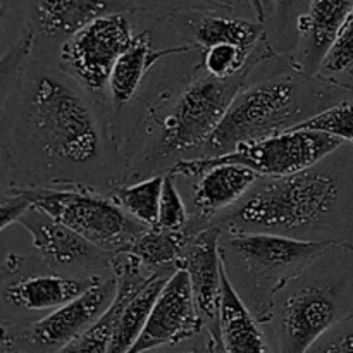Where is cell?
<instances>
[{
	"instance_id": "cell-1",
	"label": "cell",
	"mask_w": 353,
	"mask_h": 353,
	"mask_svg": "<svg viewBox=\"0 0 353 353\" xmlns=\"http://www.w3.org/2000/svg\"><path fill=\"white\" fill-rule=\"evenodd\" d=\"M97 102L61 68L31 55L2 78L3 188H86L110 195L128 179Z\"/></svg>"
},
{
	"instance_id": "cell-2",
	"label": "cell",
	"mask_w": 353,
	"mask_h": 353,
	"mask_svg": "<svg viewBox=\"0 0 353 353\" xmlns=\"http://www.w3.org/2000/svg\"><path fill=\"white\" fill-rule=\"evenodd\" d=\"M340 152L295 174L261 178L241 202L210 224L221 231L279 234L353 248L347 228L353 212V171Z\"/></svg>"
},
{
	"instance_id": "cell-3",
	"label": "cell",
	"mask_w": 353,
	"mask_h": 353,
	"mask_svg": "<svg viewBox=\"0 0 353 353\" xmlns=\"http://www.w3.org/2000/svg\"><path fill=\"white\" fill-rule=\"evenodd\" d=\"M348 93L317 76H303L290 62L276 76L262 78L240 90L199 157L226 155L241 145L295 130L347 99Z\"/></svg>"
},
{
	"instance_id": "cell-4",
	"label": "cell",
	"mask_w": 353,
	"mask_h": 353,
	"mask_svg": "<svg viewBox=\"0 0 353 353\" xmlns=\"http://www.w3.org/2000/svg\"><path fill=\"white\" fill-rule=\"evenodd\" d=\"M269 48L272 47L265 38L259 45L254 64L234 78L216 79L200 69L202 72L186 83L172 102L161 100L165 103V109L155 103L148 112L150 128H147L154 143L128 178L143 176L147 172H150V176H154L152 172L168 174L176 162L199 157L226 116L234 97L247 85L254 68Z\"/></svg>"
},
{
	"instance_id": "cell-5",
	"label": "cell",
	"mask_w": 353,
	"mask_h": 353,
	"mask_svg": "<svg viewBox=\"0 0 353 353\" xmlns=\"http://www.w3.org/2000/svg\"><path fill=\"white\" fill-rule=\"evenodd\" d=\"M333 247L343 245L223 231L219 248L231 286L255 319L265 324L283 288Z\"/></svg>"
},
{
	"instance_id": "cell-6",
	"label": "cell",
	"mask_w": 353,
	"mask_h": 353,
	"mask_svg": "<svg viewBox=\"0 0 353 353\" xmlns=\"http://www.w3.org/2000/svg\"><path fill=\"white\" fill-rule=\"evenodd\" d=\"M324 255L276 299L269 323L274 324L278 353H309L324 334L347 319L343 281L327 271Z\"/></svg>"
},
{
	"instance_id": "cell-7",
	"label": "cell",
	"mask_w": 353,
	"mask_h": 353,
	"mask_svg": "<svg viewBox=\"0 0 353 353\" xmlns=\"http://www.w3.org/2000/svg\"><path fill=\"white\" fill-rule=\"evenodd\" d=\"M9 188L109 254L126 248L147 230L107 193L86 188Z\"/></svg>"
},
{
	"instance_id": "cell-8",
	"label": "cell",
	"mask_w": 353,
	"mask_h": 353,
	"mask_svg": "<svg viewBox=\"0 0 353 353\" xmlns=\"http://www.w3.org/2000/svg\"><path fill=\"white\" fill-rule=\"evenodd\" d=\"M343 141L327 133L312 130H292L216 157L185 159L172 165L168 174L199 178L207 169L219 164H240L261 178H281L312 168L343 147Z\"/></svg>"
},
{
	"instance_id": "cell-9",
	"label": "cell",
	"mask_w": 353,
	"mask_h": 353,
	"mask_svg": "<svg viewBox=\"0 0 353 353\" xmlns=\"http://www.w3.org/2000/svg\"><path fill=\"white\" fill-rule=\"evenodd\" d=\"M131 12L103 16L59 47L57 65L97 102L109 100V81L121 55L133 43Z\"/></svg>"
},
{
	"instance_id": "cell-10",
	"label": "cell",
	"mask_w": 353,
	"mask_h": 353,
	"mask_svg": "<svg viewBox=\"0 0 353 353\" xmlns=\"http://www.w3.org/2000/svg\"><path fill=\"white\" fill-rule=\"evenodd\" d=\"M116 278L100 276L95 285L76 296L61 309L34 321L23 331L12 334L3 331L6 352L21 350L26 353H59L71 341L81 336L103 316L116 296Z\"/></svg>"
},
{
	"instance_id": "cell-11",
	"label": "cell",
	"mask_w": 353,
	"mask_h": 353,
	"mask_svg": "<svg viewBox=\"0 0 353 353\" xmlns=\"http://www.w3.org/2000/svg\"><path fill=\"white\" fill-rule=\"evenodd\" d=\"M17 224L28 231L31 245L45 268L57 274L95 276L103 269H110L112 254L99 248L34 205Z\"/></svg>"
},
{
	"instance_id": "cell-12",
	"label": "cell",
	"mask_w": 353,
	"mask_h": 353,
	"mask_svg": "<svg viewBox=\"0 0 353 353\" xmlns=\"http://www.w3.org/2000/svg\"><path fill=\"white\" fill-rule=\"evenodd\" d=\"M203 327L188 272L178 269L162 288L147 326L130 353H147L164 345L181 343Z\"/></svg>"
},
{
	"instance_id": "cell-13",
	"label": "cell",
	"mask_w": 353,
	"mask_h": 353,
	"mask_svg": "<svg viewBox=\"0 0 353 353\" xmlns=\"http://www.w3.org/2000/svg\"><path fill=\"white\" fill-rule=\"evenodd\" d=\"M172 30L181 38V45L203 52L219 43H231L247 52H255L259 45L268 38L265 24L252 17L236 14H219L212 9L186 7L169 12L164 17Z\"/></svg>"
},
{
	"instance_id": "cell-14",
	"label": "cell",
	"mask_w": 353,
	"mask_h": 353,
	"mask_svg": "<svg viewBox=\"0 0 353 353\" xmlns=\"http://www.w3.org/2000/svg\"><path fill=\"white\" fill-rule=\"evenodd\" d=\"M26 26L47 40L68 41L95 19L110 14L138 12L137 0H19Z\"/></svg>"
},
{
	"instance_id": "cell-15",
	"label": "cell",
	"mask_w": 353,
	"mask_h": 353,
	"mask_svg": "<svg viewBox=\"0 0 353 353\" xmlns=\"http://www.w3.org/2000/svg\"><path fill=\"white\" fill-rule=\"evenodd\" d=\"M353 14V0H309L296 23V40L288 55L293 69L316 78L334 40Z\"/></svg>"
},
{
	"instance_id": "cell-16",
	"label": "cell",
	"mask_w": 353,
	"mask_h": 353,
	"mask_svg": "<svg viewBox=\"0 0 353 353\" xmlns=\"http://www.w3.org/2000/svg\"><path fill=\"white\" fill-rule=\"evenodd\" d=\"M221 234L217 226H207L190 236L181 261L188 272L196 309L209 331L219 330L221 290H223V259Z\"/></svg>"
},
{
	"instance_id": "cell-17",
	"label": "cell",
	"mask_w": 353,
	"mask_h": 353,
	"mask_svg": "<svg viewBox=\"0 0 353 353\" xmlns=\"http://www.w3.org/2000/svg\"><path fill=\"white\" fill-rule=\"evenodd\" d=\"M261 179L257 172L240 164H219L207 169L199 176L192 190L193 214L188 233L209 226L219 214L231 209L248 195L255 183Z\"/></svg>"
},
{
	"instance_id": "cell-18",
	"label": "cell",
	"mask_w": 353,
	"mask_h": 353,
	"mask_svg": "<svg viewBox=\"0 0 353 353\" xmlns=\"http://www.w3.org/2000/svg\"><path fill=\"white\" fill-rule=\"evenodd\" d=\"M110 271L116 278L117 290L114 302L109 309L103 312V316L93 324L92 327L85 331L81 336L68 345L64 350L59 353H109L110 343H112L114 330L123 314L124 307L130 303V300L140 292L145 283L150 279V272L140 264L134 255L130 252L119 250L114 252L110 257Z\"/></svg>"
},
{
	"instance_id": "cell-19",
	"label": "cell",
	"mask_w": 353,
	"mask_h": 353,
	"mask_svg": "<svg viewBox=\"0 0 353 353\" xmlns=\"http://www.w3.org/2000/svg\"><path fill=\"white\" fill-rule=\"evenodd\" d=\"M102 274H28L3 279L2 300L7 309L23 312H54L95 285ZM14 278V276H10Z\"/></svg>"
},
{
	"instance_id": "cell-20",
	"label": "cell",
	"mask_w": 353,
	"mask_h": 353,
	"mask_svg": "<svg viewBox=\"0 0 353 353\" xmlns=\"http://www.w3.org/2000/svg\"><path fill=\"white\" fill-rule=\"evenodd\" d=\"M196 52L188 45H174V47L154 48L152 47V30H143L137 33L133 43L116 62L109 81V102L116 112L126 107L138 93L141 81L147 72L157 64L161 59L172 57Z\"/></svg>"
},
{
	"instance_id": "cell-21",
	"label": "cell",
	"mask_w": 353,
	"mask_h": 353,
	"mask_svg": "<svg viewBox=\"0 0 353 353\" xmlns=\"http://www.w3.org/2000/svg\"><path fill=\"white\" fill-rule=\"evenodd\" d=\"M221 341L226 353H269L268 341L261 323L247 309L231 286L223 265V290H221L219 314Z\"/></svg>"
},
{
	"instance_id": "cell-22",
	"label": "cell",
	"mask_w": 353,
	"mask_h": 353,
	"mask_svg": "<svg viewBox=\"0 0 353 353\" xmlns=\"http://www.w3.org/2000/svg\"><path fill=\"white\" fill-rule=\"evenodd\" d=\"M190 236L192 234L188 231H165L157 226L147 228L123 250L134 255L150 274L161 271L176 272L181 269L183 254Z\"/></svg>"
},
{
	"instance_id": "cell-23",
	"label": "cell",
	"mask_w": 353,
	"mask_h": 353,
	"mask_svg": "<svg viewBox=\"0 0 353 353\" xmlns=\"http://www.w3.org/2000/svg\"><path fill=\"white\" fill-rule=\"evenodd\" d=\"M172 274H174L172 271L154 272L150 279L145 283L143 288L130 300L116 324L109 353H130L138 338L143 333L152 309H154L162 288Z\"/></svg>"
},
{
	"instance_id": "cell-24",
	"label": "cell",
	"mask_w": 353,
	"mask_h": 353,
	"mask_svg": "<svg viewBox=\"0 0 353 353\" xmlns=\"http://www.w3.org/2000/svg\"><path fill=\"white\" fill-rule=\"evenodd\" d=\"M164 179L165 174H155L131 185H119L110 192V196L145 228H155L159 223Z\"/></svg>"
},
{
	"instance_id": "cell-25",
	"label": "cell",
	"mask_w": 353,
	"mask_h": 353,
	"mask_svg": "<svg viewBox=\"0 0 353 353\" xmlns=\"http://www.w3.org/2000/svg\"><path fill=\"white\" fill-rule=\"evenodd\" d=\"M309 0H265V33L272 50L292 54L296 40V23L305 12Z\"/></svg>"
},
{
	"instance_id": "cell-26",
	"label": "cell",
	"mask_w": 353,
	"mask_h": 353,
	"mask_svg": "<svg viewBox=\"0 0 353 353\" xmlns=\"http://www.w3.org/2000/svg\"><path fill=\"white\" fill-rule=\"evenodd\" d=\"M317 78L353 93V14L324 57Z\"/></svg>"
},
{
	"instance_id": "cell-27",
	"label": "cell",
	"mask_w": 353,
	"mask_h": 353,
	"mask_svg": "<svg viewBox=\"0 0 353 353\" xmlns=\"http://www.w3.org/2000/svg\"><path fill=\"white\" fill-rule=\"evenodd\" d=\"M295 130L321 131L353 147V99H345L334 103L333 107L305 121Z\"/></svg>"
},
{
	"instance_id": "cell-28",
	"label": "cell",
	"mask_w": 353,
	"mask_h": 353,
	"mask_svg": "<svg viewBox=\"0 0 353 353\" xmlns=\"http://www.w3.org/2000/svg\"><path fill=\"white\" fill-rule=\"evenodd\" d=\"M192 214L174 183V176L165 174L161 196L157 228L165 231H188Z\"/></svg>"
},
{
	"instance_id": "cell-29",
	"label": "cell",
	"mask_w": 353,
	"mask_h": 353,
	"mask_svg": "<svg viewBox=\"0 0 353 353\" xmlns=\"http://www.w3.org/2000/svg\"><path fill=\"white\" fill-rule=\"evenodd\" d=\"M31 202L17 192L16 188H3L2 205H0V230L6 231L7 228L17 224L21 217L31 209Z\"/></svg>"
},
{
	"instance_id": "cell-30",
	"label": "cell",
	"mask_w": 353,
	"mask_h": 353,
	"mask_svg": "<svg viewBox=\"0 0 353 353\" xmlns=\"http://www.w3.org/2000/svg\"><path fill=\"white\" fill-rule=\"evenodd\" d=\"M310 353H353V327L327 333L309 350Z\"/></svg>"
},
{
	"instance_id": "cell-31",
	"label": "cell",
	"mask_w": 353,
	"mask_h": 353,
	"mask_svg": "<svg viewBox=\"0 0 353 353\" xmlns=\"http://www.w3.org/2000/svg\"><path fill=\"white\" fill-rule=\"evenodd\" d=\"M199 2L209 6L212 10H224V12L236 14V16L247 17V14H252L255 17L254 10H252L250 3L247 0H199ZM257 19V17H255Z\"/></svg>"
},
{
	"instance_id": "cell-32",
	"label": "cell",
	"mask_w": 353,
	"mask_h": 353,
	"mask_svg": "<svg viewBox=\"0 0 353 353\" xmlns=\"http://www.w3.org/2000/svg\"><path fill=\"white\" fill-rule=\"evenodd\" d=\"M250 3L252 10H254L257 21L265 24V17H268V10H265V0H247Z\"/></svg>"
},
{
	"instance_id": "cell-33",
	"label": "cell",
	"mask_w": 353,
	"mask_h": 353,
	"mask_svg": "<svg viewBox=\"0 0 353 353\" xmlns=\"http://www.w3.org/2000/svg\"><path fill=\"white\" fill-rule=\"evenodd\" d=\"M209 338H210V352H212V353H226V350H224V347H223V341H221L219 330L209 331Z\"/></svg>"
},
{
	"instance_id": "cell-34",
	"label": "cell",
	"mask_w": 353,
	"mask_h": 353,
	"mask_svg": "<svg viewBox=\"0 0 353 353\" xmlns=\"http://www.w3.org/2000/svg\"><path fill=\"white\" fill-rule=\"evenodd\" d=\"M183 353H205V352L199 350V348H193V350H188V352H183Z\"/></svg>"
},
{
	"instance_id": "cell-35",
	"label": "cell",
	"mask_w": 353,
	"mask_h": 353,
	"mask_svg": "<svg viewBox=\"0 0 353 353\" xmlns=\"http://www.w3.org/2000/svg\"><path fill=\"white\" fill-rule=\"evenodd\" d=\"M9 353H26V352H21V350H9Z\"/></svg>"
},
{
	"instance_id": "cell-36",
	"label": "cell",
	"mask_w": 353,
	"mask_h": 353,
	"mask_svg": "<svg viewBox=\"0 0 353 353\" xmlns=\"http://www.w3.org/2000/svg\"><path fill=\"white\" fill-rule=\"evenodd\" d=\"M309 353H310V352H309Z\"/></svg>"
}]
</instances>
